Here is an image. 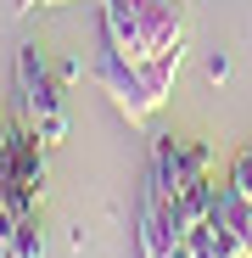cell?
Masks as SVG:
<instances>
[{
    "label": "cell",
    "mask_w": 252,
    "mask_h": 258,
    "mask_svg": "<svg viewBox=\"0 0 252 258\" xmlns=\"http://www.w3.org/2000/svg\"><path fill=\"white\" fill-rule=\"evenodd\" d=\"M39 141L34 129H17V152H12V168L0 174V202H6L12 213H28L39 208V191H45V163H39Z\"/></svg>",
    "instance_id": "277c9868"
},
{
    "label": "cell",
    "mask_w": 252,
    "mask_h": 258,
    "mask_svg": "<svg viewBox=\"0 0 252 258\" xmlns=\"http://www.w3.org/2000/svg\"><path fill=\"white\" fill-rule=\"evenodd\" d=\"M12 152H17V129H12V123H0V174L12 168Z\"/></svg>",
    "instance_id": "ba28073f"
},
{
    "label": "cell",
    "mask_w": 252,
    "mask_h": 258,
    "mask_svg": "<svg viewBox=\"0 0 252 258\" xmlns=\"http://www.w3.org/2000/svg\"><path fill=\"white\" fill-rule=\"evenodd\" d=\"M230 180H235V185H241V191L252 197V146H246V152L235 157V168H230Z\"/></svg>",
    "instance_id": "52a82bcc"
},
{
    "label": "cell",
    "mask_w": 252,
    "mask_h": 258,
    "mask_svg": "<svg viewBox=\"0 0 252 258\" xmlns=\"http://www.w3.org/2000/svg\"><path fill=\"white\" fill-rule=\"evenodd\" d=\"M62 73H51V62L39 56V45H23L17 51V90H23V112H28V129L45 146L67 141V107H62Z\"/></svg>",
    "instance_id": "3957f363"
},
{
    "label": "cell",
    "mask_w": 252,
    "mask_h": 258,
    "mask_svg": "<svg viewBox=\"0 0 252 258\" xmlns=\"http://www.w3.org/2000/svg\"><path fill=\"white\" fill-rule=\"evenodd\" d=\"M180 62H185V51H168V56H157V62H123L118 51L101 45V56H96L90 73H96V84L112 96V107L129 118V123H146V118L168 101Z\"/></svg>",
    "instance_id": "7a4b0ae2"
},
{
    "label": "cell",
    "mask_w": 252,
    "mask_h": 258,
    "mask_svg": "<svg viewBox=\"0 0 252 258\" xmlns=\"http://www.w3.org/2000/svg\"><path fill=\"white\" fill-rule=\"evenodd\" d=\"M207 219L224 230V241H230L235 252H252V197H246L235 180L213 191V208H207Z\"/></svg>",
    "instance_id": "5b68a950"
},
{
    "label": "cell",
    "mask_w": 252,
    "mask_h": 258,
    "mask_svg": "<svg viewBox=\"0 0 252 258\" xmlns=\"http://www.w3.org/2000/svg\"><path fill=\"white\" fill-rule=\"evenodd\" d=\"M39 6H62V0H17L12 12H17V17H28V12H39Z\"/></svg>",
    "instance_id": "9c48e42d"
},
{
    "label": "cell",
    "mask_w": 252,
    "mask_h": 258,
    "mask_svg": "<svg viewBox=\"0 0 252 258\" xmlns=\"http://www.w3.org/2000/svg\"><path fill=\"white\" fill-rule=\"evenodd\" d=\"M0 258H45V236H39V219L28 213V219L17 225V236H12V247L0 252Z\"/></svg>",
    "instance_id": "8992f818"
},
{
    "label": "cell",
    "mask_w": 252,
    "mask_h": 258,
    "mask_svg": "<svg viewBox=\"0 0 252 258\" xmlns=\"http://www.w3.org/2000/svg\"><path fill=\"white\" fill-rule=\"evenodd\" d=\"M230 258H252V252H230Z\"/></svg>",
    "instance_id": "30bf717a"
},
{
    "label": "cell",
    "mask_w": 252,
    "mask_h": 258,
    "mask_svg": "<svg viewBox=\"0 0 252 258\" xmlns=\"http://www.w3.org/2000/svg\"><path fill=\"white\" fill-rule=\"evenodd\" d=\"M185 6L180 0H107L101 6V45L123 62H157L168 51H185Z\"/></svg>",
    "instance_id": "6da1fadb"
}]
</instances>
